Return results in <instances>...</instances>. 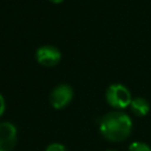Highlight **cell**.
<instances>
[{"instance_id": "6da1fadb", "label": "cell", "mask_w": 151, "mask_h": 151, "mask_svg": "<svg viewBox=\"0 0 151 151\" xmlns=\"http://www.w3.org/2000/svg\"><path fill=\"white\" fill-rule=\"evenodd\" d=\"M99 130L105 139L112 143L123 142L131 134L132 120L127 113L120 110L110 111L101 117Z\"/></svg>"}, {"instance_id": "7a4b0ae2", "label": "cell", "mask_w": 151, "mask_h": 151, "mask_svg": "<svg viewBox=\"0 0 151 151\" xmlns=\"http://www.w3.org/2000/svg\"><path fill=\"white\" fill-rule=\"evenodd\" d=\"M105 99L107 104L117 110H123L130 106L132 97L129 88L123 84H112L106 88Z\"/></svg>"}, {"instance_id": "3957f363", "label": "cell", "mask_w": 151, "mask_h": 151, "mask_svg": "<svg viewBox=\"0 0 151 151\" xmlns=\"http://www.w3.org/2000/svg\"><path fill=\"white\" fill-rule=\"evenodd\" d=\"M73 88L67 84H60L55 86L50 93V104L55 110L66 107L73 99Z\"/></svg>"}, {"instance_id": "277c9868", "label": "cell", "mask_w": 151, "mask_h": 151, "mask_svg": "<svg viewBox=\"0 0 151 151\" xmlns=\"http://www.w3.org/2000/svg\"><path fill=\"white\" fill-rule=\"evenodd\" d=\"M35 60L38 64L46 66V67H52L55 66L60 63L61 60V53L59 48L52 45H44L40 46L35 51Z\"/></svg>"}, {"instance_id": "5b68a950", "label": "cell", "mask_w": 151, "mask_h": 151, "mask_svg": "<svg viewBox=\"0 0 151 151\" xmlns=\"http://www.w3.org/2000/svg\"><path fill=\"white\" fill-rule=\"evenodd\" d=\"M17 144V127L9 122L0 123V151H12Z\"/></svg>"}, {"instance_id": "8992f818", "label": "cell", "mask_w": 151, "mask_h": 151, "mask_svg": "<svg viewBox=\"0 0 151 151\" xmlns=\"http://www.w3.org/2000/svg\"><path fill=\"white\" fill-rule=\"evenodd\" d=\"M130 109L136 117H145L150 111V103L143 97L132 98Z\"/></svg>"}, {"instance_id": "52a82bcc", "label": "cell", "mask_w": 151, "mask_h": 151, "mask_svg": "<svg viewBox=\"0 0 151 151\" xmlns=\"http://www.w3.org/2000/svg\"><path fill=\"white\" fill-rule=\"evenodd\" d=\"M129 151H151V147L144 142H133L130 144Z\"/></svg>"}, {"instance_id": "ba28073f", "label": "cell", "mask_w": 151, "mask_h": 151, "mask_svg": "<svg viewBox=\"0 0 151 151\" xmlns=\"http://www.w3.org/2000/svg\"><path fill=\"white\" fill-rule=\"evenodd\" d=\"M45 151H67V150H66L65 145H63L60 143H52L46 147Z\"/></svg>"}, {"instance_id": "9c48e42d", "label": "cell", "mask_w": 151, "mask_h": 151, "mask_svg": "<svg viewBox=\"0 0 151 151\" xmlns=\"http://www.w3.org/2000/svg\"><path fill=\"white\" fill-rule=\"evenodd\" d=\"M5 107H6V104H5V99H4L2 94L0 93V117L4 114V112H5Z\"/></svg>"}, {"instance_id": "30bf717a", "label": "cell", "mask_w": 151, "mask_h": 151, "mask_svg": "<svg viewBox=\"0 0 151 151\" xmlns=\"http://www.w3.org/2000/svg\"><path fill=\"white\" fill-rule=\"evenodd\" d=\"M51 2H53V4H61L64 0H50Z\"/></svg>"}, {"instance_id": "8fae6325", "label": "cell", "mask_w": 151, "mask_h": 151, "mask_svg": "<svg viewBox=\"0 0 151 151\" xmlns=\"http://www.w3.org/2000/svg\"><path fill=\"white\" fill-rule=\"evenodd\" d=\"M106 151H117V150H106Z\"/></svg>"}]
</instances>
